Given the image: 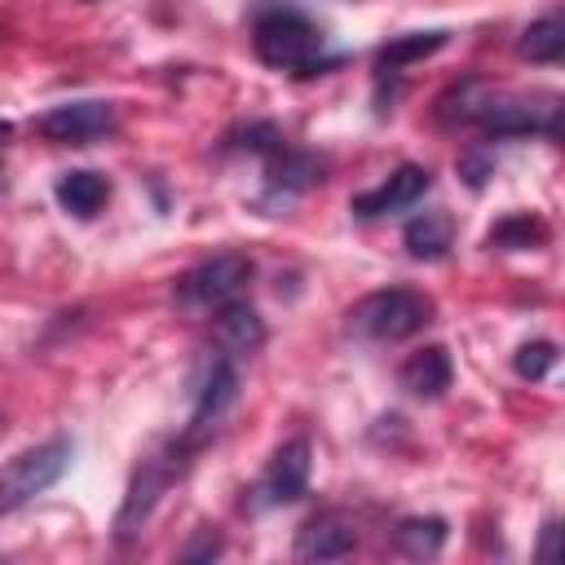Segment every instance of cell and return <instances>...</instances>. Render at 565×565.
Segmentation results:
<instances>
[{
	"instance_id": "cell-7",
	"label": "cell",
	"mask_w": 565,
	"mask_h": 565,
	"mask_svg": "<svg viewBox=\"0 0 565 565\" xmlns=\"http://www.w3.org/2000/svg\"><path fill=\"white\" fill-rule=\"evenodd\" d=\"M71 455H75V441L66 433H53L26 450H18L13 459L0 463V516L26 508L35 494L53 490L66 468H71Z\"/></svg>"
},
{
	"instance_id": "cell-3",
	"label": "cell",
	"mask_w": 565,
	"mask_h": 565,
	"mask_svg": "<svg viewBox=\"0 0 565 565\" xmlns=\"http://www.w3.org/2000/svg\"><path fill=\"white\" fill-rule=\"evenodd\" d=\"M437 318V305L419 287H380L349 305L344 331L362 344H402Z\"/></svg>"
},
{
	"instance_id": "cell-21",
	"label": "cell",
	"mask_w": 565,
	"mask_h": 565,
	"mask_svg": "<svg viewBox=\"0 0 565 565\" xmlns=\"http://www.w3.org/2000/svg\"><path fill=\"white\" fill-rule=\"evenodd\" d=\"M547 243V225L534 212H508L486 230L490 252H534Z\"/></svg>"
},
{
	"instance_id": "cell-6",
	"label": "cell",
	"mask_w": 565,
	"mask_h": 565,
	"mask_svg": "<svg viewBox=\"0 0 565 565\" xmlns=\"http://www.w3.org/2000/svg\"><path fill=\"white\" fill-rule=\"evenodd\" d=\"M252 274H256V265H252L247 252H216V256L190 265L172 282V305L185 318H212L216 309H225V305L247 296Z\"/></svg>"
},
{
	"instance_id": "cell-17",
	"label": "cell",
	"mask_w": 565,
	"mask_h": 565,
	"mask_svg": "<svg viewBox=\"0 0 565 565\" xmlns=\"http://www.w3.org/2000/svg\"><path fill=\"white\" fill-rule=\"evenodd\" d=\"M53 199L66 216L75 221H93L106 203H110V177L106 172H93V168H71L53 181Z\"/></svg>"
},
{
	"instance_id": "cell-24",
	"label": "cell",
	"mask_w": 565,
	"mask_h": 565,
	"mask_svg": "<svg viewBox=\"0 0 565 565\" xmlns=\"http://www.w3.org/2000/svg\"><path fill=\"white\" fill-rule=\"evenodd\" d=\"M455 168H459V177L468 181V190H481V185H486V177H494V159H490V154H486L481 146L463 150Z\"/></svg>"
},
{
	"instance_id": "cell-23",
	"label": "cell",
	"mask_w": 565,
	"mask_h": 565,
	"mask_svg": "<svg viewBox=\"0 0 565 565\" xmlns=\"http://www.w3.org/2000/svg\"><path fill=\"white\" fill-rule=\"evenodd\" d=\"M221 552H225V534H221L216 525H199V530H194V539L177 552V561L194 565V561H216Z\"/></svg>"
},
{
	"instance_id": "cell-10",
	"label": "cell",
	"mask_w": 565,
	"mask_h": 565,
	"mask_svg": "<svg viewBox=\"0 0 565 565\" xmlns=\"http://www.w3.org/2000/svg\"><path fill=\"white\" fill-rule=\"evenodd\" d=\"M35 132L53 146H93L119 132V110L115 102H97V97L62 102L35 119Z\"/></svg>"
},
{
	"instance_id": "cell-11",
	"label": "cell",
	"mask_w": 565,
	"mask_h": 565,
	"mask_svg": "<svg viewBox=\"0 0 565 565\" xmlns=\"http://www.w3.org/2000/svg\"><path fill=\"white\" fill-rule=\"evenodd\" d=\"M428 190H433V168H424V163H397L384 181H375L371 190H358L349 199V212L358 221L397 216V212H411Z\"/></svg>"
},
{
	"instance_id": "cell-18",
	"label": "cell",
	"mask_w": 565,
	"mask_h": 565,
	"mask_svg": "<svg viewBox=\"0 0 565 565\" xmlns=\"http://www.w3.org/2000/svg\"><path fill=\"white\" fill-rule=\"evenodd\" d=\"M446 539H450V521L446 516H437V512H415V516H402V521H393V530H388V547L397 552V556H406V561H433L441 547H446Z\"/></svg>"
},
{
	"instance_id": "cell-5",
	"label": "cell",
	"mask_w": 565,
	"mask_h": 565,
	"mask_svg": "<svg viewBox=\"0 0 565 565\" xmlns=\"http://www.w3.org/2000/svg\"><path fill=\"white\" fill-rule=\"evenodd\" d=\"M234 402H238V358L207 344L190 375V415H185L181 437L194 450H203L216 437V428L225 424V415L234 411Z\"/></svg>"
},
{
	"instance_id": "cell-12",
	"label": "cell",
	"mask_w": 565,
	"mask_h": 565,
	"mask_svg": "<svg viewBox=\"0 0 565 565\" xmlns=\"http://www.w3.org/2000/svg\"><path fill=\"white\" fill-rule=\"evenodd\" d=\"M358 543H362L358 516L344 512V508H322V512H313V516L300 521L296 543H291V556L296 561H340Z\"/></svg>"
},
{
	"instance_id": "cell-1",
	"label": "cell",
	"mask_w": 565,
	"mask_h": 565,
	"mask_svg": "<svg viewBox=\"0 0 565 565\" xmlns=\"http://www.w3.org/2000/svg\"><path fill=\"white\" fill-rule=\"evenodd\" d=\"M252 53L278 75H331L344 53L331 49V35L296 0H256L252 4Z\"/></svg>"
},
{
	"instance_id": "cell-13",
	"label": "cell",
	"mask_w": 565,
	"mask_h": 565,
	"mask_svg": "<svg viewBox=\"0 0 565 565\" xmlns=\"http://www.w3.org/2000/svg\"><path fill=\"white\" fill-rule=\"evenodd\" d=\"M446 44H450V31H446V26L406 31V35L384 40V44L375 49V57H371V66H375V88H384V84H402L406 66H415V62H424V57L441 53Z\"/></svg>"
},
{
	"instance_id": "cell-15",
	"label": "cell",
	"mask_w": 565,
	"mask_h": 565,
	"mask_svg": "<svg viewBox=\"0 0 565 565\" xmlns=\"http://www.w3.org/2000/svg\"><path fill=\"white\" fill-rule=\"evenodd\" d=\"M212 344H216L221 353L238 358V362L265 349V318L247 305V296L212 313Z\"/></svg>"
},
{
	"instance_id": "cell-4",
	"label": "cell",
	"mask_w": 565,
	"mask_h": 565,
	"mask_svg": "<svg viewBox=\"0 0 565 565\" xmlns=\"http://www.w3.org/2000/svg\"><path fill=\"white\" fill-rule=\"evenodd\" d=\"M561 115L565 102L556 88H530V93H508L494 88L486 93V102L477 106L472 128L486 141H512V137H543V141H561Z\"/></svg>"
},
{
	"instance_id": "cell-8",
	"label": "cell",
	"mask_w": 565,
	"mask_h": 565,
	"mask_svg": "<svg viewBox=\"0 0 565 565\" xmlns=\"http://www.w3.org/2000/svg\"><path fill=\"white\" fill-rule=\"evenodd\" d=\"M309 472H313V446L309 437H287L260 468L256 486L243 490V512L260 516V512H274V508H287V503H300L309 494Z\"/></svg>"
},
{
	"instance_id": "cell-20",
	"label": "cell",
	"mask_w": 565,
	"mask_h": 565,
	"mask_svg": "<svg viewBox=\"0 0 565 565\" xmlns=\"http://www.w3.org/2000/svg\"><path fill=\"white\" fill-rule=\"evenodd\" d=\"M516 57L534 62V66H556L565 57V18L561 9H547L543 18H534L521 40H516Z\"/></svg>"
},
{
	"instance_id": "cell-26",
	"label": "cell",
	"mask_w": 565,
	"mask_h": 565,
	"mask_svg": "<svg viewBox=\"0 0 565 565\" xmlns=\"http://www.w3.org/2000/svg\"><path fill=\"white\" fill-rule=\"evenodd\" d=\"M0 428H4V419H0Z\"/></svg>"
},
{
	"instance_id": "cell-16",
	"label": "cell",
	"mask_w": 565,
	"mask_h": 565,
	"mask_svg": "<svg viewBox=\"0 0 565 565\" xmlns=\"http://www.w3.org/2000/svg\"><path fill=\"white\" fill-rule=\"evenodd\" d=\"M455 234H459L455 216H450L446 207H428V212H419V216L406 221V230H402V247H406L411 260L433 265V260H446V256H450Z\"/></svg>"
},
{
	"instance_id": "cell-14",
	"label": "cell",
	"mask_w": 565,
	"mask_h": 565,
	"mask_svg": "<svg viewBox=\"0 0 565 565\" xmlns=\"http://www.w3.org/2000/svg\"><path fill=\"white\" fill-rule=\"evenodd\" d=\"M397 384H402V393L415 397V402H437V397H446V388L455 384V362H450L446 344H424V349L406 353L402 366H397Z\"/></svg>"
},
{
	"instance_id": "cell-2",
	"label": "cell",
	"mask_w": 565,
	"mask_h": 565,
	"mask_svg": "<svg viewBox=\"0 0 565 565\" xmlns=\"http://www.w3.org/2000/svg\"><path fill=\"white\" fill-rule=\"evenodd\" d=\"M194 455H199V450H194L181 433H172V437L154 441V446L137 459V468H132V477H128V490H124V503H119V512H115V543H119V547H128V543L146 530V521L154 516V508L163 503V494L190 472Z\"/></svg>"
},
{
	"instance_id": "cell-9",
	"label": "cell",
	"mask_w": 565,
	"mask_h": 565,
	"mask_svg": "<svg viewBox=\"0 0 565 565\" xmlns=\"http://www.w3.org/2000/svg\"><path fill=\"white\" fill-rule=\"evenodd\" d=\"M322 181H327V159L313 154V150H300V146L282 141L278 150L265 154V185H260L256 207L265 216H278L282 207H291L296 199H305L309 190H318Z\"/></svg>"
},
{
	"instance_id": "cell-22",
	"label": "cell",
	"mask_w": 565,
	"mask_h": 565,
	"mask_svg": "<svg viewBox=\"0 0 565 565\" xmlns=\"http://www.w3.org/2000/svg\"><path fill=\"white\" fill-rule=\"evenodd\" d=\"M556 362H561L556 340H525V344H516V353H512V371H516L521 380H530V384L547 380V375L556 371Z\"/></svg>"
},
{
	"instance_id": "cell-25",
	"label": "cell",
	"mask_w": 565,
	"mask_h": 565,
	"mask_svg": "<svg viewBox=\"0 0 565 565\" xmlns=\"http://www.w3.org/2000/svg\"><path fill=\"white\" fill-rule=\"evenodd\" d=\"M534 561H543V565H556V561H561V516H547V521H543Z\"/></svg>"
},
{
	"instance_id": "cell-19",
	"label": "cell",
	"mask_w": 565,
	"mask_h": 565,
	"mask_svg": "<svg viewBox=\"0 0 565 565\" xmlns=\"http://www.w3.org/2000/svg\"><path fill=\"white\" fill-rule=\"evenodd\" d=\"M486 93H490V79H481V75H463V79H455L450 88L437 93V102H433V119H437L441 128H472L477 106L486 102Z\"/></svg>"
}]
</instances>
